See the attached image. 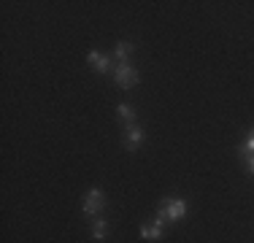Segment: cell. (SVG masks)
Returning <instances> with one entry per match:
<instances>
[{"mask_svg":"<svg viewBox=\"0 0 254 243\" xmlns=\"http://www.w3.org/2000/svg\"><path fill=\"white\" fill-rule=\"evenodd\" d=\"M187 214V203L181 197H165L160 203V208H157V219L154 222L160 224V227H165L168 222H179L181 216Z\"/></svg>","mask_w":254,"mask_h":243,"instance_id":"6da1fadb","label":"cell"},{"mask_svg":"<svg viewBox=\"0 0 254 243\" xmlns=\"http://www.w3.org/2000/svg\"><path fill=\"white\" fill-rule=\"evenodd\" d=\"M114 81L119 84L122 89H130V87H135L138 84V70L132 68V65H117V70H114Z\"/></svg>","mask_w":254,"mask_h":243,"instance_id":"3957f363","label":"cell"},{"mask_svg":"<svg viewBox=\"0 0 254 243\" xmlns=\"http://www.w3.org/2000/svg\"><path fill=\"white\" fill-rule=\"evenodd\" d=\"M103 208H106V194H103V189H89L87 194H84L81 211L87 216H98Z\"/></svg>","mask_w":254,"mask_h":243,"instance_id":"7a4b0ae2","label":"cell"},{"mask_svg":"<svg viewBox=\"0 0 254 243\" xmlns=\"http://www.w3.org/2000/svg\"><path fill=\"white\" fill-rule=\"evenodd\" d=\"M130 54H132V44H130V41H119L117 49H114V57L119 60V65H125Z\"/></svg>","mask_w":254,"mask_h":243,"instance_id":"52a82bcc","label":"cell"},{"mask_svg":"<svg viewBox=\"0 0 254 243\" xmlns=\"http://www.w3.org/2000/svg\"><path fill=\"white\" fill-rule=\"evenodd\" d=\"M87 62L92 65L98 73H108V57L106 54H100V52H89L87 54Z\"/></svg>","mask_w":254,"mask_h":243,"instance_id":"8992f818","label":"cell"},{"mask_svg":"<svg viewBox=\"0 0 254 243\" xmlns=\"http://www.w3.org/2000/svg\"><path fill=\"white\" fill-rule=\"evenodd\" d=\"M138 233H141L143 241H160V238H162V227H160L157 222H143Z\"/></svg>","mask_w":254,"mask_h":243,"instance_id":"5b68a950","label":"cell"},{"mask_svg":"<svg viewBox=\"0 0 254 243\" xmlns=\"http://www.w3.org/2000/svg\"><path fill=\"white\" fill-rule=\"evenodd\" d=\"M244 162H246V170L254 176V154H244Z\"/></svg>","mask_w":254,"mask_h":243,"instance_id":"8fae6325","label":"cell"},{"mask_svg":"<svg viewBox=\"0 0 254 243\" xmlns=\"http://www.w3.org/2000/svg\"><path fill=\"white\" fill-rule=\"evenodd\" d=\"M92 238H98V241H106L108 238V222H106V219L95 216V222H92Z\"/></svg>","mask_w":254,"mask_h":243,"instance_id":"ba28073f","label":"cell"},{"mask_svg":"<svg viewBox=\"0 0 254 243\" xmlns=\"http://www.w3.org/2000/svg\"><path fill=\"white\" fill-rule=\"evenodd\" d=\"M117 114H119V119L125 122V127H127V124H135V111H132V106L119 103V106H117Z\"/></svg>","mask_w":254,"mask_h":243,"instance_id":"9c48e42d","label":"cell"},{"mask_svg":"<svg viewBox=\"0 0 254 243\" xmlns=\"http://www.w3.org/2000/svg\"><path fill=\"white\" fill-rule=\"evenodd\" d=\"M122 141H125V146H127L130 151H135L138 146L146 141V132H143L138 124H127V127H125V138H122Z\"/></svg>","mask_w":254,"mask_h":243,"instance_id":"277c9868","label":"cell"},{"mask_svg":"<svg viewBox=\"0 0 254 243\" xmlns=\"http://www.w3.org/2000/svg\"><path fill=\"white\" fill-rule=\"evenodd\" d=\"M238 151H241V157H244V154H254V130L249 132V138H246V143L241 146Z\"/></svg>","mask_w":254,"mask_h":243,"instance_id":"30bf717a","label":"cell"}]
</instances>
